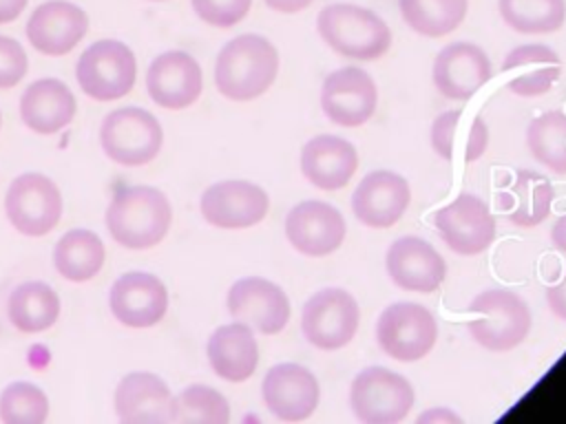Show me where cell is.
<instances>
[{
	"label": "cell",
	"mask_w": 566,
	"mask_h": 424,
	"mask_svg": "<svg viewBox=\"0 0 566 424\" xmlns=\"http://www.w3.org/2000/svg\"><path fill=\"white\" fill-rule=\"evenodd\" d=\"M467 327L480 347L509 351L528 336L531 309L526 300L511 289H486L471 300Z\"/></svg>",
	"instance_id": "obj_4"
},
{
	"label": "cell",
	"mask_w": 566,
	"mask_h": 424,
	"mask_svg": "<svg viewBox=\"0 0 566 424\" xmlns=\"http://www.w3.org/2000/svg\"><path fill=\"white\" fill-rule=\"evenodd\" d=\"M416 393L407 378L385 367L363 369L349 386V406L360 422H400L413 409Z\"/></svg>",
	"instance_id": "obj_6"
},
{
	"label": "cell",
	"mask_w": 566,
	"mask_h": 424,
	"mask_svg": "<svg viewBox=\"0 0 566 424\" xmlns=\"http://www.w3.org/2000/svg\"><path fill=\"white\" fill-rule=\"evenodd\" d=\"M99 144L111 161L119 166H144L159 155L164 130L153 113L126 106L104 117Z\"/></svg>",
	"instance_id": "obj_5"
},
{
	"label": "cell",
	"mask_w": 566,
	"mask_h": 424,
	"mask_svg": "<svg viewBox=\"0 0 566 424\" xmlns=\"http://www.w3.org/2000/svg\"><path fill=\"white\" fill-rule=\"evenodd\" d=\"M9 320L24 333H38L49 329L60 316V298L55 289L40 280L18 285L7 303Z\"/></svg>",
	"instance_id": "obj_30"
},
{
	"label": "cell",
	"mask_w": 566,
	"mask_h": 424,
	"mask_svg": "<svg viewBox=\"0 0 566 424\" xmlns=\"http://www.w3.org/2000/svg\"><path fill=\"white\" fill-rule=\"evenodd\" d=\"M106 230L128 250L157 245L172 221L168 197L150 186H135L117 192L106 208Z\"/></svg>",
	"instance_id": "obj_2"
},
{
	"label": "cell",
	"mask_w": 566,
	"mask_h": 424,
	"mask_svg": "<svg viewBox=\"0 0 566 424\" xmlns=\"http://www.w3.org/2000/svg\"><path fill=\"white\" fill-rule=\"evenodd\" d=\"M418 420L420 422H460V415H455L451 409L436 406V409H429L427 413H422Z\"/></svg>",
	"instance_id": "obj_42"
},
{
	"label": "cell",
	"mask_w": 566,
	"mask_h": 424,
	"mask_svg": "<svg viewBox=\"0 0 566 424\" xmlns=\"http://www.w3.org/2000/svg\"><path fill=\"white\" fill-rule=\"evenodd\" d=\"M551 241L553 245L566 254V214H562L555 223H553V230H551Z\"/></svg>",
	"instance_id": "obj_43"
},
{
	"label": "cell",
	"mask_w": 566,
	"mask_h": 424,
	"mask_svg": "<svg viewBox=\"0 0 566 424\" xmlns=\"http://www.w3.org/2000/svg\"><path fill=\"white\" fill-rule=\"evenodd\" d=\"M378 106V88L367 71L345 66L332 71L321 86V108L329 121L345 128L363 126Z\"/></svg>",
	"instance_id": "obj_12"
},
{
	"label": "cell",
	"mask_w": 566,
	"mask_h": 424,
	"mask_svg": "<svg viewBox=\"0 0 566 424\" xmlns=\"http://www.w3.org/2000/svg\"><path fill=\"white\" fill-rule=\"evenodd\" d=\"M49 415V398L31 382H11L0 393V420L9 424H38Z\"/></svg>",
	"instance_id": "obj_36"
},
{
	"label": "cell",
	"mask_w": 566,
	"mask_h": 424,
	"mask_svg": "<svg viewBox=\"0 0 566 424\" xmlns=\"http://www.w3.org/2000/svg\"><path fill=\"white\" fill-rule=\"evenodd\" d=\"M208 362L212 371L228 382L248 380L259 364V344L254 329L234 320L221 325L208 338Z\"/></svg>",
	"instance_id": "obj_26"
},
{
	"label": "cell",
	"mask_w": 566,
	"mask_h": 424,
	"mask_svg": "<svg viewBox=\"0 0 566 424\" xmlns=\"http://www.w3.org/2000/svg\"><path fill=\"white\" fill-rule=\"evenodd\" d=\"M497 11L504 24L526 35L553 33L566 20L564 0H497Z\"/></svg>",
	"instance_id": "obj_33"
},
{
	"label": "cell",
	"mask_w": 566,
	"mask_h": 424,
	"mask_svg": "<svg viewBox=\"0 0 566 424\" xmlns=\"http://www.w3.org/2000/svg\"><path fill=\"white\" fill-rule=\"evenodd\" d=\"M279 75L276 46L256 33H243L223 44L214 62L217 91L234 102L263 95Z\"/></svg>",
	"instance_id": "obj_1"
},
{
	"label": "cell",
	"mask_w": 566,
	"mask_h": 424,
	"mask_svg": "<svg viewBox=\"0 0 566 424\" xmlns=\"http://www.w3.org/2000/svg\"><path fill=\"white\" fill-rule=\"evenodd\" d=\"M29 0H0V24L13 22L27 7Z\"/></svg>",
	"instance_id": "obj_40"
},
{
	"label": "cell",
	"mask_w": 566,
	"mask_h": 424,
	"mask_svg": "<svg viewBox=\"0 0 566 424\" xmlns=\"http://www.w3.org/2000/svg\"><path fill=\"white\" fill-rule=\"evenodd\" d=\"M190 2L199 20L219 29L239 24L252 7V0H190Z\"/></svg>",
	"instance_id": "obj_37"
},
{
	"label": "cell",
	"mask_w": 566,
	"mask_h": 424,
	"mask_svg": "<svg viewBox=\"0 0 566 424\" xmlns=\"http://www.w3.org/2000/svg\"><path fill=\"white\" fill-rule=\"evenodd\" d=\"M261 395L272 415L283 422H301L318 406L321 386L316 375L303 364L281 362L265 373Z\"/></svg>",
	"instance_id": "obj_16"
},
{
	"label": "cell",
	"mask_w": 566,
	"mask_h": 424,
	"mask_svg": "<svg viewBox=\"0 0 566 424\" xmlns=\"http://www.w3.org/2000/svg\"><path fill=\"white\" fill-rule=\"evenodd\" d=\"M433 223L442 241L460 256L482 254L495 239V219L489 205L471 192H462L440 208Z\"/></svg>",
	"instance_id": "obj_11"
},
{
	"label": "cell",
	"mask_w": 566,
	"mask_h": 424,
	"mask_svg": "<svg viewBox=\"0 0 566 424\" xmlns=\"http://www.w3.org/2000/svg\"><path fill=\"white\" fill-rule=\"evenodd\" d=\"M385 265L389 278L407 292H436L447 276L444 258L420 236H400L394 241L387 250Z\"/></svg>",
	"instance_id": "obj_21"
},
{
	"label": "cell",
	"mask_w": 566,
	"mask_h": 424,
	"mask_svg": "<svg viewBox=\"0 0 566 424\" xmlns=\"http://www.w3.org/2000/svg\"><path fill=\"white\" fill-rule=\"evenodd\" d=\"M106 250L102 239L91 230H71L66 232L55 250H53V265L66 280L84 283L91 280L104 265Z\"/></svg>",
	"instance_id": "obj_31"
},
{
	"label": "cell",
	"mask_w": 566,
	"mask_h": 424,
	"mask_svg": "<svg viewBox=\"0 0 566 424\" xmlns=\"http://www.w3.org/2000/svg\"><path fill=\"white\" fill-rule=\"evenodd\" d=\"M270 199L265 190L252 181L226 179L212 183L199 201L201 216L221 230L252 227L268 214Z\"/></svg>",
	"instance_id": "obj_13"
},
{
	"label": "cell",
	"mask_w": 566,
	"mask_h": 424,
	"mask_svg": "<svg viewBox=\"0 0 566 424\" xmlns=\"http://www.w3.org/2000/svg\"><path fill=\"white\" fill-rule=\"evenodd\" d=\"M506 84L515 95L537 97L551 91L562 75L559 55L546 44H522L509 51L502 62Z\"/></svg>",
	"instance_id": "obj_28"
},
{
	"label": "cell",
	"mask_w": 566,
	"mask_h": 424,
	"mask_svg": "<svg viewBox=\"0 0 566 424\" xmlns=\"http://www.w3.org/2000/svg\"><path fill=\"white\" fill-rule=\"evenodd\" d=\"M493 75L489 55L471 42H451L433 60V86L447 99H471Z\"/></svg>",
	"instance_id": "obj_17"
},
{
	"label": "cell",
	"mask_w": 566,
	"mask_h": 424,
	"mask_svg": "<svg viewBox=\"0 0 566 424\" xmlns=\"http://www.w3.org/2000/svg\"><path fill=\"white\" fill-rule=\"evenodd\" d=\"M316 31L334 53L352 60H376L391 46L387 22L354 2L325 4L316 15Z\"/></svg>",
	"instance_id": "obj_3"
},
{
	"label": "cell",
	"mask_w": 566,
	"mask_h": 424,
	"mask_svg": "<svg viewBox=\"0 0 566 424\" xmlns=\"http://www.w3.org/2000/svg\"><path fill=\"white\" fill-rule=\"evenodd\" d=\"M431 148L444 161H478L489 148L486 121L462 108L440 113L429 130Z\"/></svg>",
	"instance_id": "obj_23"
},
{
	"label": "cell",
	"mask_w": 566,
	"mask_h": 424,
	"mask_svg": "<svg viewBox=\"0 0 566 424\" xmlns=\"http://www.w3.org/2000/svg\"><path fill=\"white\" fill-rule=\"evenodd\" d=\"M272 11L279 13H298L303 9H307L314 0H263Z\"/></svg>",
	"instance_id": "obj_41"
},
{
	"label": "cell",
	"mask_w": 566,
	"mask_h": 424,
	"mask_svg": "<svg viewBox=\"0 0 566 424\" xmlns=\"http://www.w3.org/2000/svg\"><path fill=\"white\" fill-rule=\"evenodd\" d=\"M555 188L548 177L533 170H520L502 194L500 205L513 225L533 227L551 214Z\"/></svg>",
	"instance_id": "obj_29"
},
{
	"label": "cell",
	"mask_w": 566,
	"mask_h": 424,
	"mask_svg": "<svg viewBox=\"0 0 566 424\" xmlns=\"http://www.w3.org/2000/svg\"><path fill=\"white\" fill-rule=\"evenodd\" d=\"M226 303L232 320L265 336L279 333L290 320L287 294L276 283L261 276L239 278L228 289Z\"/></svg>",
	"instance_id": "obj_14"
},
{
	"label": "cell",
	"mask_w": 566,
	"mask_h": 424,
	"mask_svg": "<svg viewBox=\"0 0 566 424\" xmlns=\"http://www.w3.org/2000/svg\"><path fill=\"white\" fill-rule=\"evenodd\" d=\"M405 24L422 38L455 31L469 11V0H398Z\"/></svg>",
	"instance_id": "obj_32"
},
{
	"label": "cell",
	"mask_w": 566,
	"mask_h": 424,
	"mask_svg": "<svg viewBox=\"0 0 566 424\" xmlns=\"http://www.w3.org/2000/svg\"><path fill=\"white\" fill-rule=\"evenodd\" d=\"M411 190L402 174L374 170L360 179L352 194V212L367 227H391L409 205Z\"/></svg>",
	"instance_id": "obj_19"
},
{
	"label": "cell",
	"mask_w": 566,
	"mask_h": 424,
	"mask_svg": "<svg viewBox=\"0 0 566 424\" xmlns=\"http://www.w3.org/2000/svg\"><path fill=\"white\" fill-rule=\"evenodd\" d=\"M150 2H164V0H150Z\"/></svg>",
	"instance_id": "obj_44"
},
{
	"label": "cell",
	"mask_w": 566,
	"mask_h": 424,
	"mask_svg": "<svg viewBox=\"0 0 566 424\" xmlns=\"http://www.w3.org/2000/svg\"><path fill=\"white\" fill-rule=\"evenodd\" d=\"M347 234L343 214L318 199L296 203L285 216L290 245L305 256H327L336 252Z\"/></svg>",
	"instance_id": "obj_15"
},
{
	"label": "cell",
	"mask_w": 566,
	"mask_h": 424,
	"mask_svg": "<svg viewBox=\"0 0 566 424\" xmlns=\"http://www.w3.org/2000/svg\"><path fill=\"white\" fill-rule=\"evenodd\" d=\"M230 420L228 400L208 384H190L172 404V422H206L221 424Z\"/></svg>",
	"instance_id": "obj_35"
},
{
	"label": "cell",
	"mask_w": 566,
	"mask_h": 424,
	"mask_svg": "<svg viewBox=\"0 0 566 424\" xmlns=\"http://www.w3.org/2000/svg\"><path fill=\"white\" fill-rule=\"evenodd\" d=\"M27 53L13 38L0 35V88H13L27 73Z\"/></svg>",
	"instance_id": "obj_38"
},
{
	"label": "cell",
	"mask_w": 566,
	"mask_h": 424,
	"mask_svg": "<svg viewBox=\"0 0 566 424\" xmlns=\"http://www.w3.org/2000/svg\"><path fill=\"white\" fill-rule=\"evenodd\" d=\"M20 117L33 132L53 135L73 121L75 97L71 88L60 80H38L22 93Z\"/></svg>",
	"instance_id": "obj_27"
},
{
	"label": "cell",
	"mask_w": 566,
	"mask_h": 424,
	"mask_svg": "<svg viewBox=\"0 0 566 424\" xmlns=\"http://www.w3.org/2000/svg\"><path fill=\"white\" fill-rule=\"evenodd\" d=\"M360 320L356 298L343 287H325L307 298L301 314V329L310 344L336 351L352 342Z\"/></svg>",
	"instance_id": "obj_9"
},
{
	"label": "cell",
	"mask_w": 566,
	"mask_h": 424,
	"mask_svg": "<svg viewBox=\"0 0 566 424\" xmlns=\"http://www.w3.org/2000/svg\"><path fill=\"white\" fill-rule=\"evenodd\" d=\"M376 340L389 358L416 362L424 358L438 340L436 316L418 303H391L376 320Z\"/></svg>",
	"instance_id": "obj_7"
},
{
	"label": "cell",
	"mask_w": 566,
	"mask_h": 424,
	"mask_svg": "<svg viewBox=\"0 0 566 424\" xmlns=\"http://www.w3.org/2000/svg\"><path fill=\"white\" fill-rule=\"evenodd\" d=\"M4 210L20 234L44 236L62 216V197L49 177L40 172H24L9 186Z\"/></svg>",
	"instance_id": "obj_10"
},
{
	"label": "cell",
	"mask_w": 566,
	"mask_h": 424,
	"mask_svg": "<svg viewBox=\"0 0 566 424\" xmlns=\"http://www.w3.org/2000/svg\"><path fill=\"white\" fill-rule=\"evenodd\" d=\"M0 126H2V115H0Z\"/></svg>",
	"instance_id": "obj_45"
},
{
	"label": "cell",
	"mask_w": 566,
	"mask_h": 424,
	"mask_svg": "<svg viewBox=\"0 0 566 424\" xmlns=\"http://www.w3.org/2000/svg\"><path fill=\"white\" fill-rule=\"evenodd\" d=\"M80 88L97 99L111 102L124 97L137 77V60L130 46L119 40H99L91 44L75 66Z\"/></svg>",
	"instance_id": "obj_8"
},
{
	"label": "cell",
	"mask_w": 566,
	"mask_h": 424,
	"mask_svg": "<svg viewBox=\"0 0 566 424\" xmlns=\"http://www.w3.org/2000/svg\"><path fill=\"white\" fill-rule=\"evenodd\" d=\"M146 88L150 99L161 108H186L201 95V66L186 51H166L150 62L146 73Z\"/></svg>",
	"instance_id": "obj_20"
},
{
	"label": "cell",
	"mask_w": 566,
	"mask_h": 424,
	"mask_svg": "<svg viewBox=\"0 0 566 424\" xmlns=\"http://www.w3.org/2000/svg\"><path fill=\"white\" fill-rule=\"evenodd\" d=\"M172 404L168 384L148 371L124 375L115 389V411L124 422H172Z\"/></svg>",
	"instance_id": "obj_25"
},
{
	"label": "cell",
	"mask_w": 566,
	"mask_h": 424,
	"mask_svg": "<svg viewBox=\"0 0 566 424\" xmlns=\"http://www.w3.org/2000/svg\"><path fill=\"white\" fill-rule=\"evenodd\" d=\"M531 155L557 174H566V113L548 110L526 128Z\"/></svg>",
	"instance_id": "obj_34"
},
{
	"label": "cell",
	"mask_w": 566,
	"mask_h": 424,
	"mask_svg": "<svg viewBox=\"0 0 566 424\" xmlns=\"http://www.w3.org/2000/svg\"><path fill=\"white\" fill-rule=\"evenodd\" d=\"M111 311L126 327H153L168 309L166 285L146 272H128L111 287Z\"/></svg>",
	"instance_id": "obj_22"
},
{
	"label": "cell",
	"mask_w": 566,
	"mask_h": 424,
	"mask_svg": "<svg viewBox=\"0 0 566 424\" xmlns=\"http://www.w3.org/2000/svg\"><path fill=\"white\" fill-rule=\"evenodd\" d=\"M358 168L352 141L338 135H316L301 150L303 177L321 190H338L349 183Z\"/></svg>",
	"instance_id": "obj_24"
},
{
	"label": "cell",
	"mask_w": 566,
	"mask_h": 424,
	"mask_svg": "<svg viewBox=\"0 0 566 424\" xmlns=\"http://www.w3.org/2000/svg\"><path fill=\"white\" fill-rule=\"evenodd\" d=\"M546 300H548L551 311H553L557 318L566 320V274H564L557 283H553V285L546 287Z\"/></svg>",
	"instance_id": "obj_39"
},
{
	"label": "cell",
	"mask_w": 566,
	"mask_h": 424,
	"mask_svg": "<svg viewBox=\"0 0 566 424\" xmlns=\"http://www.w3.org/2000/svg\"><path fill=\"white\" fill-rule=\"evenodd\" d=\"M88 31V15L82 7L66 0H49L33 9L27 22L31 46L44 55H66Z\"/></svg>",
	"instance_id": "obj_18"
}]
</instances>
